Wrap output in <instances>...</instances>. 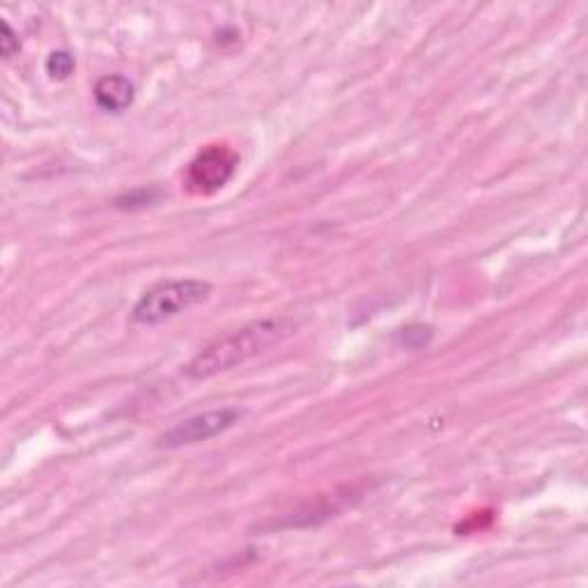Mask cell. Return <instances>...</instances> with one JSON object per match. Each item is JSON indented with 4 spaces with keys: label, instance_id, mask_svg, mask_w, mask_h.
<instances>
[{
    "label": "cell",
    "instance_id": "6da1fadb",
    "mask_svg": "<svg viewBox=\"0 0 588 588\" xmlns=\"http://www.w3.org/2000/svg\"><path fill=\"white\" fill-rule=\"evenodd\" d=\"M294 329H297V324L288 317H267V320L246 324V327L232 331V334L214 340L205 350H200L187 363L184 375L189 379H210L214 375L228 373V370L267 352L269 347L281 345L285 338L294 334Z\"/></svg>",
    "mask_w": 588,
    "mask_h": 588
},
{
    "label": "cell",
    "instance_id": "7a4b0ae2",
    "mask_svg": "<svg viewBox=\"0 0 588 588\" xmlns=\"http://www.w3.org/2000/svg\"><path fill=\"white\" fill-rule=\"evenodd\" d=\"M210 294L212 285L200 281V278H170V281L154 285L136 301L131 320L143 324V327H154V324L173 320L189 308L203 304Z\"/></svg>",
    "mask_w": 588,
    "mask_h": 588
},
{
    "label": "cell",
    "instance_id": "3957f363",
    "mask_svg": "<svg viewBox=\"0 0 588 588\" xmlns=\"http://www.w3.org/2000/svg\"><path fill=\"white\" fill-rule=\"evenodd\" d=\"M244 412L237 407H221L210 409V412L196 414L191 419L177 423L175 428H170L164 437L159 439L161 448H182L191 444H200V441L214 439L230 430L232 425L239 423Z\"/></svg>",
    "mask_w": 588,
    "mask_h": 588
},
{
    "label": "cell",
    "instance_id": "277c9868",
    "mask_svg": "<svg viewBox=\"0 0 588 588\" xmlns=\"http://www.w3.org/2000/svg\"><path fill=\"white\" fill-rule=\"evenodd\" d=\"M239 157L228 145H210L189 166V184L196 191L214 193L232 180Z\"/></svg>",
    "mask_w": 588,
    "mask_h": 588
},
{
    "label": "cell",
    "instance_id": "5b68a950",
    "mask_svg": "<svg viewBox=\"0 0 588 588\" xmlns=\"http://www.w3.org/2000/svg\"><path fill=\"white\" fill-rule=\"evenodd\" d=\"M95 102L106 113H122L134 104V83L120 74L99 79L95 85Z\"/></svg>",
    "mask_w": 588,
    "mask_h": 588
},
{
    "label": "cell",
    "instance_id": "8992f818",
    "mask_svg": "<svg viewBox=\"0 0 588 588\" xmlns=\"http://www.w3.org/2000/svg\"><path fill=\"white\" fill-rule=\"evenodd\" d=\"M74 72V58L72 53L67 51H53L49 58H46V74L56 81L69 79V74Z\"/></svg>",
    "mask_w": 588,
    "mask_h": 588
},
{
    "label": "cell",
    "instance_id": "52a82bcc",
    "mask_svg": "<svg viewBox=\"0 0 588 588\" xmlns=\"http://www.w3.org/2000/svg\"><path fill=\"white\" fill-rule=\"evenodd\" d=\"M159 191L154 189H138V191H131L127 196H122L115 200V207H120V210H136V207H147L152 205L154 200H157Z\"/></svg>",
    "mask_w": 588,
    "mask_h": 588
},
{
    "label": "cell",
    "instance_id": "ba28073f",
    "mask_svg": "<svg viewBox=\"0 0 588 588\" xmlns=\"http://www.w3.org/2000/svg\"><path fill=\"white\" fill-rule=\"evenodd\" d=\"M432 331L428 327H407L400 331V338L405 347H421L430 340Z\"/></svg>",
    "mask_w": 588,
    "mask_h": 588
},
{
    "label": "cell",
    "instance_id": "9c48e42d",
    "mask_svg": "<svg viewBox=\"0 0 588 588\" xmlns=\"http://www.w3.org/2000/svg\"><path fill=\"white\" fill-rule=\"evenodd\" d=\"M0 51H3V58H12L14 53L19 51L17 33H14L12 26L7 21H3V35H0Z\"/></svg>",
    "mask_w": 588,
    "mask_h": 588
}]
</instances>
